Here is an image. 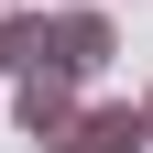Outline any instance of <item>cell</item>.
<instances>
[{"instance_id": "6da1fadb", "label": "cell", "mask_w": 153, "mask_h": 153, "mask_svg": "<svg viewBox=\"0 0 153 153\" xmlns=\"http://www.w3.org/2000/svg\"><path fill=\"white\" fill-rule=\"evenodd\" d=\"M109 55H120V22H109L99 0H66V11H44V66H66L76 88H88Z\"/></svg>"}, {"instance_id": "7a4b0ae2", "label": "cell", "mask_w": 153, "mask_h": 153, "mask_svg": "<svg viewBox=\"0 0 153 153\" xmlns=\"http://www.w3.org/2000/svg\"><path fill=\"white\" fill-rule=\"evenodd\" d=\"M44 153H153V142H142V109H131V99H99V109L76 99V120L55 131Z\"/></svg>"}, {"instance_id": "3957f363", "label": "cell", "mask_w": 153, "mask_h": 153, "mask_svg": "<svg viewBox=\"0 0 153 153\" xmlns=\"http://www.w3.org/2000/svg\"><path fill=\"white\" fill-rule=\"evenodd\" d=\"M11 120H22L33 142H55V131L76 120V76H66V66H22V88H11Z\"/></svg>"}, {"instance_id": "277c9868", "label": "cell", "mask_w": 153, "mask_h": 153, "mask_svg": "<svg viewBox=\"0 0 153 153\" xmlns=\"http://www.w3.org/2000/svg\"><path fill=\"white\" fill-rule=\"evenodd\" d=\"M131 109H142V142H153V88H142V99H131Z\"/></svg>"}, {"instance_id": "5b68a950", "label": "cell", "mask_w": 153, "mask_h": 153, "mask_svg": "<svg viewBox=\"0 0 153 153\" xmlns=\"http://www.w3.org/2000/svg\"><path fill=\"white\" fill-rule=\"evenodd\" d=\"M0 11H22V0H0Z\"/></svg>"}, {"instance_id": "8992f818", "label": "cell", "mask_w": 153, "mask_h": 153, "mask_svg": "<svg viewBox=\"0 0 153 153\" xmlns=\"http://www.w3.org/2000/svg\"><path fill=\"white\" fill-rule=\"evenodd\" d=\"M0 76H11V55H0Z\"/></svg>"}]
</instances>
